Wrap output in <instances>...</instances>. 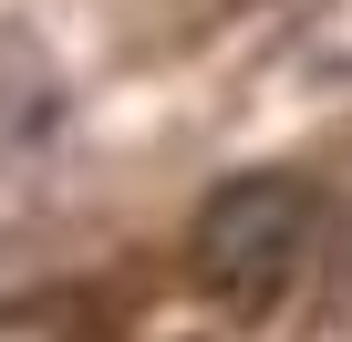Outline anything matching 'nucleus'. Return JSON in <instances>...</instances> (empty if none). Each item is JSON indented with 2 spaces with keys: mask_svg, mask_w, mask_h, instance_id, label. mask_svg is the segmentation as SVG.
I'll return each mask as SVG.
<instances>
[{
  "mask_svg": "<svg viewBox=\"0 0 352 342\" xmlns=\"http://www.w3.org/2000/svg\"><path fill=\"white\" fill-rule=\"evenodd\" d=\"M311 228H321V197L300 187V177H228L208 208H197V280L228 301V311H270L290 280H300V259H311Z\"/></svg>",
  "mask_w": 352,
  "mask_h": 342,
  "instance_id": "f257e3e1",
  "label": "nucleus"
}]
</instances>
